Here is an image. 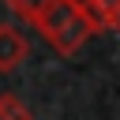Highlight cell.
Returning a JSON list of instances; mask_svg holds the SVG:
<instances>
[{
  "label": "cell",
  "instance_id": "1",
  "mask_svg": "<svg viewBox=\"0 0 120 120\" xmlns=\"http://www.w3.org/2000/svg\"><path fill=\"white\" fill-rule=\"evenodd\" d=\"M30 26L41 34V41H49L60 56H75L90 38H98V22L94 15L82 8V0H49L34 19Z\"/></svg>",
  "mask_w": 120,
  "mask_h": 120
},
{
  "label": "cell",
  "instance_id": "2",
  "mask_svg": "<svg viewBox=\"0 0 120 120\" xmlns=\"http://www.w3.org/2000/svg\"><path fill=\"white\" fill-rule=\"evenodd\" d=\"M26 56H30V41H26V34L15 30L11 22H0V71H15Z\"/></svg>",
  "mask_w": 120,
  "mask_h": 120
},
{
  "label": "cell",
  "instance_id": "3",
  "mask_svg": "<svg viewBox=\"0 0 120 120\" xmlns=\"http://www.w3.org/2000/svg\"><path fill=\"white\" fill-rule=\"evenodd\" d=\"M82 8L94 15L98 30H120V0H82Z\"/></svg>",
  "mask_w": 120,
  "mask_h": 120
},
{
  "label": "cell",
  "instance_id": "4",
  "mask_svg": "<svg viewBox=\"0 0 120 120\" xmlns=\"http://www.w3.org/2000/svg\"><path fill=\"white\" fill-rule=\"evenodd\" d=\"M0 120H34V112L26 109L22 98H15V94H0Z\"/></svg>",
  "mask_w": 120,
  "mask_h": 120
},
{
  "label": "cell",
  "instance_id": "5",
  "mask_svg": "<svg viewBox=\"0 0 120 120\" xmlns=\"http://www.w3.org/2000/svg\"><path fill=\"white\" fill-rule=\"evenodd\" d=\"M4 4H8V8L19 15V19H26V22H30V19H34V15H38V11L49 4V0H4Z\"/></svg>",
  "mask_w": 120,
  "mask_h": 120
}]
</instances>
